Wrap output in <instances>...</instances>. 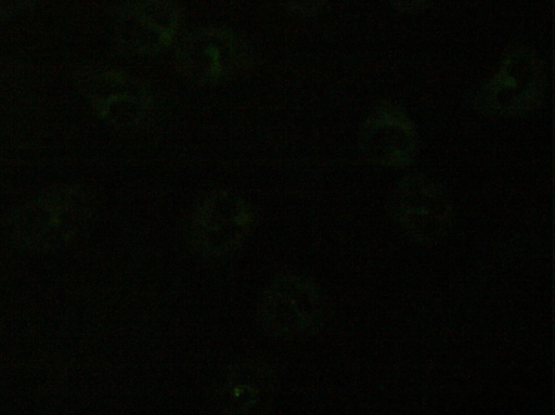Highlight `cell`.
I'll return each instance as SVG.
<instances>
[{"label":"cell","instance_id":"cell-7","mask_svg":"<svg viewBox=\"0 0 555 415\" xmlns=\"http://www.w3.org/2000/svg\"><path fill=\"white\" fill-rule=\"evenodd\" d=\"M320 317V298L314 286L296 275H283L264 291L259 322L274 336H295L314 327Z\"/></svg>","mask_w":555,"mask_h":415},{"label":"cell","instance_id":"cell-11","mask_svg":"<svg viewBox=\"0 0 555 415\" xmlns=\"http://www.w3.org/2000/svg\"><path fill=\"white\" fill-rule=\"evenodd\" d=\"M326 0H284L286 5L301 15H313L322 9Z\"/></svg>","mask_w":555,"mask_h":415},{"label":"cell","instance_id":"cell-6","mask_svg":"<svg viewBox=\"0 0 555 415\" xmlns=\"http://www.w3.org/2000/svg\"><path fill=\"white\" fill-rule=\"evenodd\" d=\"M250 224L251 211L242 197L228 191H216L195 211L192 243L207 258H223L236 250Z\"/></svg>","mask_w":555,"mask_h":415},{"label":"cell","instance_id":"cell-4","mask_svg":"<svg viewBox=\"0 0 555 415\" xmlns=\"http://www.w3.org/2000/svg\"><path fill=\"white\" fill-rule=\"evenodd\" d=\"M544 90L542 63L530 50L516 48L505 54L498 72L481 88L477 106L495 116L518 115L538 106Z\"/></svg>","mask_w":555,"mask_h":415},{"label":"cell","instance_id":"cell-2","mask_svg":"<svg viewBox=\"0 0 555 415\" xmlns=\"http://www.w3.org/2000/svg\"><path fill=\"white\" fill-rule=\"evenodd\" d=\"M88 216L86 194L78 186H59L25 204L14 217L15 233L26 246L49 250L70 239Z\"/></svg>","mask_w":555,"mask_h":415},{"label":"cell","instance_id":"cell-13","mask_svg":"<svg viewBox=\"0 0 555 415\" xmlns=\"http://www.w3.org/2000/svg\"><path fill=\"white\" fill-rule=\"evenodd\" d=\"M30 0H0V16L9 15L18 11Z\"/></svg>","mask_w":555,"mask_h":415},{"label":"cell","instance_id":"cell-10","mask_svg":"<svg viewBox=\"0 0 555 415\" xmlns=\"http://www.w3.org/2000/svg\"><path fill=\"white\" fill-rule=\"evenodd\" d=\"M273 376L259 364H241L222 385L218 403L225 413H259L273 398Z\"/></svg>","mask_w":555,"mask_h":415},{"label":"cell","instance_id":"cell-3","mask_svg":"<svg viewBox=\"0 0 555 415\" xmlns=\"http://www.w3.org/2000/svg\"><path fill=\"white\" fill-rule=\"evenodd\" d=\"M79 87L96 115L114 126H141L155 108L151 89L120 69L88 68L79 77Z\"/></svg>","mask_w":555,"mask_h":415},{"label":"cell","instance_id":"cell-12","mask_svg":"<svg viewBox=\"0 0 555 415\" xmlns=\"http://www.w3.org/2000/svg\"><path fill=\"white\" fill-rule=\"evenodd\" d=\"M402 12H418L427 8L430 0H386Z\"/></svg>","mask_w":555,"mask_h":415},{"label":"cell","instance_id":"cell-1","mask_svg":"<svg viewBox=\"0 0 555 415\" xmlns=\"http://www.w3.org/2000/svg\"><path fill=\"white\" fill-rule=\"evenodd\" d=\"M178 68L199 85H218L238 78L255 63L250 44L224 27H205L183 37L176 49Z\"/></svg>","mask_w":555,"mask_h":415},{"label":"cell","instance_id":"cell-8","mask_svg":"<svg viewBox=\"0 0 555 415\" xmlns=\"http://www.w3.org/2000/svg\"><path fill=\"white\" fill-rule=\"evenodd\" d=\"M392 212L411 236L431 243L446 233L451 205L436 183L423 177H409L393 193Z\"/></svg>","mask_w":555,"mask_h":415},{"label":"cell","instance_id":"cell-5","mask_svg":"<svg viewBox=\"0 0 555 415\" xmlns=\"http://www.w3.org/2000/svg\"><path fill=\"white\" fill-rule=\"evenodd\" d=\"M180 23V11L172 0H133L116 18V46L126 55L157 54L175 42Z\"/></svg>","mask_w":555,"mask_h":415},{"label":"cell","instance_id":"cell-9","mask_svg":"<svg viewBox=\"0 0 555 415\" xmlns=\"http://www.w3.org/2000/svg\"><path fill=\"white\" fill-rule=\"evenodd\" d=\"M417 135L414 124L399 107L384 104L364 120L359 133L362 155L384 166H405L416 153Z\"/></svg>","mask_w":555,"mask_h":415}]
</instances>
